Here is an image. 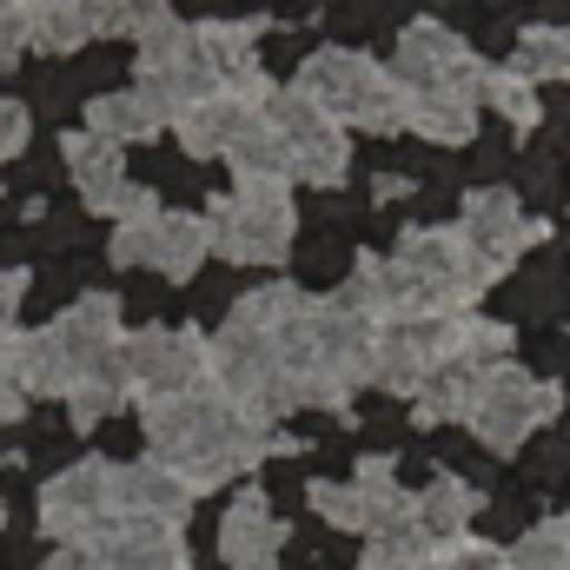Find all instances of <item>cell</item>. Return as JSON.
I'll list each match as a JSON object with an SVG mask.
<instances>
[{
	"instance_id": "cell-27",
	"label": "cell",
	"mask_w": 570,
	"mask_h": 570,
	"mask_svg": "<svg viewBox=\"0 0 570 570\" xmlns=\"http://www.w3.org/2000/svg\"><path fill=\"white\" fill-rule=\"evenodd\" d=\"M484 100H491V107H498V114H504L518 134H531V127L544 120V107H538V87H531L524 73H511V67H491V73H484Z\"/></svg>"
},
{
	"instance_id": "cell-22",
	"label": "cell",
	"mask_w": 570,
	"mask_h": 570,
	"mask_svg": "<svg viewBox=\"0 0 570 570\" xmlns=\"http://www.w3.org/2000/svg\"><path fill=\"white\" fill-rule=\"evenodd\" d=\"M478 94H458V87H444V94H405V134H419V140H438V146H464L478 134Z\"/></svg>"
},
{
	"instance_id": "cell-30",
	"label": "cell",
	"mask_w": 570,
	"mask_h": 570,
	"mask_svg": "<svg viewBox=\"0 0 570 570\" xmlns=\"http://www.w3.org/2000/svg\"><path fill=\"white\" fill-rule=\"evenodd\" d=\"M431 570H504V551L498 544H478V538H458V544H444Z\"/></svg>"
},
{
	"instance_id": "cell-34",
	"label": "cell",
	"mask_w": 570,
	"mask_h": 570,
	"mask_svg": "<svg viewBox=\"0 0 570 570\" xmlns=\"http://www.w3.org/2000/svg\"><path fill=\"white\" fill-rule=\"evenodd\" d=\"M558 531H564V544H570V518H558Z\"/></svg>"
},
{
	"instance_id": "cell-15",
	"label": "cell",
	"mask_w": 570,
	"mask_h": 570,
	"mask_svg": "<svg viewBox=\"0 0 570 570\" xmlns=\"http://www.w3.org/2000/svg\"><path fill=\"white\" fill-rule=\"evenodd\" d=\"M60 153H67V173H73V186H80V199H87L94 213L134 219V213H146V206H159L153 193H140V186L127 179V153H120L114 140H100V134H67Z\"/></svg>"
},
{
	"instance_id": "cell-16",
	"label": "cell",
	"mask_w": 570,
	"mask_h": 570,
	"mask_svg": "<svg viewBox=\"0 0 570 570\" xmlns=\"http://www.w3.org/2000/svg\"><path fill=\"white\" fill-rule=\"evenodd\" d=\"M266 100H273V80H259V87H213L206 100H193L186 114H173V134L199 159H226V146L266 114Z\"/></svg>"
},
{
	"instance_id": "cell-13",
	"label": "cell",
	"mask_w": 570,
	"mask_h": 570,
	"mask_svg": "<svg viewBox=\"0 0 570 570\" xmlns=\"http://www.w3.org/2000/svg\"><path fill=\"white\" fill-rule=\"evenodd\" d=\"M392 73H399V87L405 94H444V87H458V94H478L484 100V60L451 33V27H438V20H412L405 33H399V60H392Z\"/></svg>"
},
{
	"instance_id": "cell-31",
	"label": "cell",
	"mask_w": 570,
	"mask_h": 570,
	"mask_svg": "<svg viewBox=\"0 0 570 570\" xmlns=\"http://www.w3.org/2000/svg\"><path fill=\"white\" fill-rule=\"evenodd\" d=\"M27 53V0H0V67Z\"/></svg>"
},
{
	"instance_id": "cell-32",
	"label": "cell",
	"mask_w": 570,
	"mask_h": 570,
	"mask_svg": "<svg viewBox=\"0 0 570 570\" xmlns=\"http://www.w3.org/2000/svg\"><path fill=\"white\" fill-rule=\"evenodd\" d=\"M27 134H33L27 107H20V100H0V159H13V153L27 146Z\"/></svg>"
},
{
	"instance_id": "cell-1",
	"label": "cell",
	"mask_w": 570,
	"mask_h": 570,
	"mask_svg": "<svg viewBox=\"0 0 570 570\" xmlns=\"http://www.w3.org/2000/svg\"><path fill=\"white\" fill-rule=\"evenodd\" d=\"M146 444L153 458L186 478L193 491H219L246 471H259L266 451H292V438H273L259 419H246L213 379L193 385V392H173V399H146Z\"/></svg>"
},
{
	"instance_id": "cell-17",
	"label": "cell",
	"mask_w": 570,
	"mask_h": 570,
	"mask_svg": "<svg viewBox=\"0 0 570 570\" xmlns=\"http://www.w3.org/2000/svg\"><path fill=\"white\" fill-rule=\"evenodd\" d=\"M458 233H464V246L484 259V273L498 279V273H504V266H511L538 233H544V226H538V219H524V206H518L504 186H484V193H471V199H464Z\"/></svg>"
},
{
	"instance_id": "cell-9",
	"label": "cell",
	"mask_w": 570,
	"mask_h": 570,
	"mask_svg": "<svg viewBox=\"0 0 570 570\" xmlns=\"http://www.w3.org/2000/svg\"><path fill=\"white\" fill-rule=\"evenodd\" d=\"M213 253L206 239V213H173V206H146L134 219H120L114 233V259L120 266H153L159 279H193L199 259Z\"/></svg>"
},
{
	"instance_id": "cell-14",
	"label": "cell",
	"mask_w": 570,
	"mask_h": 570,
	"mask_svg": "<svg viewBox=\"0 0 570 570\" xmlns=\"http://www.w3.org/2000/svg\"><path fill=\"white\" fill-rule=\"evenodd\" d=\"M140 87L166 107V114H186L193 100H206V94L219 87V73H213V60H206V47H199V27L166 20V27L146 33L140 40Z\"/></svg>"
},
{
	"instance_id": "cell-10",
	"label": "cell",
	"mask_w": 570,
	"mask_h": 570,
	"mask_svg": "<svg viewBox=\"0 0 570 570\" xmlns=\"http://www.w3.org/2000/svg\"><path fill=\"white\" fill-rule=\"evenodd\" d=\"M305 498H312V511H318L332 531H358V538H385V531L405 524V511H412V491H399L392 458H365L345 484L318 478Z\"/></svg>"
},
{
	"instance_id": "cell-6",
	"label": "cell",
	"mask_w": 570,
	"mask_h": 570,
	"mask_svg": "<svg viewBox=\"0 0 570 570\" xmlns=\"http://www.w3.org/2000/svg\"><path fill=\"white\" fill-rule=\"evenodd\" d=\"M292 186H266V179H239L233 193H219L206 206V239L219 259L233 266H273L292 246Z\"/></svg>"
},
{
	"instance_id": "cell-12",
	"label": "cell",
	"mask_w": 570,
	"mask_h": 570,
	"mask_svg": "<svg viewBox=\"0 0 570 570\" xmlns=\"http://www.w3.org/2000/svg\"><path fill=\"white\" fill-rule=\"evenodd\" d=\"M114 464L107 458H80L73 471L47 478L40 491V531L53 544H94L107 524H114Z\"/></svg>"
},
{
	"instance_id": "cell-8",
	"label": "cell",
	"mask_w": 570,
	"mask_h": 570,
	"mask_svg": "<svg viewBox=\"0 0 570 570\" xmlns=\"http://www.w3.org/2000/svg\"><path fill=\"white\" fill-rule=\"evenodd\" d=\"M266 120L279 127V140H285L292 186H338V179L352 173V140H345V127H338L325 107H312L298 87H285V94L266 100Z\"/></svg>"
},
{
	"instance_id": "cell-18",
	"label": "cell",
	"mask_w": 570,
	"mask_h": 570,
	"mask_svg": "<svg viewBox=\"0 0 570 570\" xmlns=\"http://www.w3.org/2000/svg\"><path fill=\"white\" fill-rule=\"evenodd\" d=\"M193 484L186 478H173L159 458H140V464H114V511L120 518H146V524H186V511H193Z\"/></svg>"
},
{
	"instance_id": "cell-26",
	"label": "cell",
	"mask_w": 570,
	"mask_h": 570,
	"mask_svg": "<svg viewBox=\"0 0 570 570\" xmlns=\"http://www.w3.org/2000/svg\"><path fill=\"white\" fill-rule=\"evenodd\" d=\"M94 33H127V40H146L153 27H166V0H80Z\"/></svg>"
},
{
	"instance_id": "cell-5",
	"label": "cell",
	"mask_w": 570,
	"mask_h": 570,
	"mask_svg": "<svg viewBox=\"0 0 570 570\" xmlns=\"http://www.w3.org/2000/svg\"><path fill=\"white\" fill-rule=\"evenodd\" d=\"M504 352H511V325L464 312V318H458V345L431 365L425 385L412 392L419 425H464L471 405H478V392H484V379L504 365Z\"/></svg>"
},
{
	"instance_id": "cell-33",
	"label": "cell",
	"mask_w": 570,
	"mask_h": 570,
	"mask_svg": "<svg viewBox=\"0 0 570 570\" xmlns=\"http://www.w3.org/2000/svg\"><path fill=\"white\" fill-rule=\"evenodd\" d=\"M20 298H27V273H0V338H13V325H20Z\"/></svg>"
},
{
	"instance_id": "cell-20",
	"label": "cell",
	"mask_w": 570,
	"mask_h": 570,
	"mask_svg": "<svg viewBox=\"0 0 570 570\" xmlns=\"http://www.w3.org/2000/svg\"><path fill=\"white\" fill-rule=\"evenodd\" d=\"M478 491L464 484V478H431L425 491L412 498V524H419V538H425L431 551H444V544H458V538H471V518H478Z\"/></svg>"
},
{
	"instance_id": "cell-21",
	"label": "cell",
	"mask_w": 570,
	"mask_h": 570,
	"mask_svg": "<svg viewBox=\"0 0 570 570\" xmlns=\"http://www.w3.org/2000/svg\"><path fill=\"white\" fill-rule=\"evenodd\" d=\"M173 127V114L146 94V87H127V94H100L94 107H87V134H100V140L127 146V140H153V134H166Z\"/></svg>"
},
{
	"instance_id": "cell-25",
	"label": "cell",
	"mask_w": 570,
	"mask_h": 570,
	"mask_svg": "<svg viewBox=\"0 0 570 570\" xmlns=\"http://www.w3.org/2000/svg\"><path fill=\"white\" fill-rule=\"evenodd\" d=\"M511 73H524L531 87L538 80H570V33L564 27H524V40L511 53Z\"/></svg>"
},
{
	"instance_id": "cell-28",
	"label": "cell",
	"mask_w": 570,
	"mask_h": 570,
	"mask_svg": "<svg viewBox=\"0 0 570 570\" xmlns=\"http://www.w3.org/2000/svg\"><path fill=\"white\" fill-rule=\"evenodd\" d=\"M504 570H570V544H564V531H558V518L538 524V531H524V544L504 551Z\"/></svg>"
},
{
	"instance_id": "cell-11",
	"label": "cell",
	"mask_w": 570,
	"mask_h": 570,
	"mask_svg": "<svg viewBox=\"0 0 570 570\" xmlns=\"http://www.w3.org/2000/svg\"><path fill=\"white\" fill-rule=\"evenodd\" d=\"M120 365H127V385H134L140 405L193 392V385H206V332H193V325H146L134 338H120Z\"/></svg>"
},
{
	"instance_id": "cell-24",
	"label": "cell",
	"mask_w": 570,
	"mask_h": 570,
	"mask_svg": "<svg viewBox=\"0 0 570 570\" xmlns=\"http://www.w3.org/2000/svg\"><path fill=\"white\" fill-rule=\"evenodd\" d=\"M127 399H134V385H127V365H120V352H114V358H100V365L67 392V412H73L80 431H94L100 419H114Z\"/></svg>"
},
{
	"instance_id": "cell-29",
	"label": "cell",
	"mask_w": 570,
	"mask_h": 570,
	"mask_svg": "<svg viewBox=\"0 0 570 570\" xmlns=\"http://www.w3.org/2000/svg\"><path fill=\"white\" fill-rule=\"evenodd\" d=\"M27 372H20V332L13 338H0V419H20L27 412Z\"/></svg>"
},
{
	"instance_id": "cell-4",
	"label": "cell",
	"mask_w": 570,
	"mask_h": 570,
	"mask_svg": "<svg viewBox=\"0 0 570 570\" xmlns=\"http://www.w3.org/2000/svg\"><path fill=\"white\" fill-rule=\"evenodd\" d=\"M292 87L312 107H325L345 134L352 127L358 134H405V87H399V73L379 67V60H365V53H352V47H318L298 67Z\"/></svg>"
},
{
	"instance_id": "cell-19",
	"label": "cell",
	"mask_w": 570,
	"mask_h": 570,
	"mask_svg": "<svg viewBox=\"0 0 570 570\" xmlns=\"http://www.w3.org/2000/svg\"><path fill=\"white\" fill-rule=\"evenodd\" d=\"M279 551H285V524L273 518L266 491L233 498V511L219 524V558H226V570H273Z\"/></svg>"
},
{
	"instance_id": "cell-7",
	"label": "cell",
	"mask_w": 570,
	"mask_h": 570,
	"mask_svg": "<svg viewBox=\"0 0 570 570\" xmlns=\"http://www.w3.org/2000/svg\"><path fill=\"white\" fill-rule=\"evenodd\" d=\"M558 405H564V392H558L551 379H531L524 365H511V358H504V365L484 379V392H478V405H471V419H464V425L478 431L491 451H518L538 425H551V419H558Z\"/></svg>"
},
{
	"instance_id": "cell-2",
	"label": "cell",
	"mask_w": 570,
	"mask_h": 570,
	"mask_svg": "<svg viewBox=\"0 0 570 570\" xmlns=\"http://www.w3.org/2000/svg\"><path fill=\"white\" fill-rule=\"evenodd\" d=\"M484 285H491V273L464 246V233L425 226V233H405L385 259H358L345 292L365 305L372 325H385V318H458L478 305Z\"/></svg>"
},
{
	"instance_id": "cell-23",
	"label": "cell",
	"mask_w": 570,
	"mask_h": 570,
	"mask_svg": "<svg viewBox=\"0 0 570 570\" xmlns=\"http://www.w3.org/2000/svg\"><path fill=\"white\" fill-rule=\"evenodd\" d=\"M94 40V20L80 0H27V47L40 53H73Z\"/></svg>"
},
{
	"instance_id": "cell-3",
	"label": "cell",
	"mask_w": 570,
	"mask_h": 570,
	"mask_svg": "<svg viewBox=\"0 0 570 570\" xmlns=\"http://www.w3.org/2000/svg\"><path fill=\"white\" fill-rule=\"evenodd\" d=\"M120 305L107 298V292H94V298H80L73 312H60L53 325H40V332H20V372H27V392L33 399H67L100 358H114L120 352Z\"/></svg>"
}]
</instances>
